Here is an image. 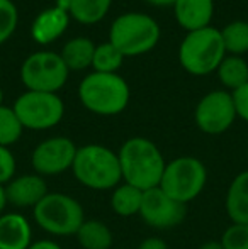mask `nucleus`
Here are the masks:
<instances>
[{"label":"nucleus","instance_id":"obj_27","mask_svg":"<svg viewBox=\"0 0 248 249\" xmlns=\"http://www.w3.org/2000/svg\"><path fill=\"white\" fill-rule=\"evenodd\" d=\"M219 241L225 249H248V224L231 222Z\"/></svg>","mask_w":248,"mask_h":249},{"label":"nucleus","instance_id":"obj_17","mask_svg":"<svg viewBox=\"0 0 248 249\" xmlns=\"http://www.w3.org/2000/svg\"><path fill=\"white\" fill-rule=\"evenodd\" d=\"M225 209L233 224H248V170L231 180L226 190Z\"/></svg>","mask_w":248,"mask_h":249},{"label":"nucleus","instance_id":"obj_22","mask_svg":"<svg viewBox=\"0 0 248 249\" xmlns=\"http://www.w3.org/2000/svg\"><path fill=\"white\" fill-rule=\"evenodd\" d=\"M113 0H70L68 14L76 22L92 26L107 16Z\"/></svg>","mask_w":248,"mask_h":249},{"label":"nucleus","instance_id":"obj_4","mask_svg":"<svg viewBox=\"0 0 248 249\" xmlns=\"http://www.w3.org/2000/svg\"><path fill=\"white\" fill-rule=\"evenodd\" d=\"M160 26L152 16L126 12L114 19L109 29V43L124 58L146 54L158 44Z\"/></svg>","mask_w":248,"mask_h":249},{"label":"nucleus","instance_id":"obj_33","mask_svg":"<svg viewBox=\"0 0 248 249\" xmlns=\"http://www.w3.org/2000/svg\"><path fill=\"white\" fill-rule=\"evenodd\" d=\"M7 205H9V203H7V197H5V188L0 185V215L5 212V207Z\"/></svg>","mask_w":248,"mask_h":249},{"label":"nucleus","instance_id":"obj_10","mask_svg":"<svg viewBox=\"0 0 248 249\" xmlns=\"http://www.w3.org/2000/svg\"><path fill=\"white\" fill-rule=\"evenodd\" d=\"M195 125L209 136L226 132L238 117L233 95L228 90H212L197 102L194 110Z\"/></svg>","mask_w":248,"mask_h":249},{"label":"nucleus","instance_id":"obj_5","mask_svg":"<svg viewBox=\"0 0 248 249\" xmlns=\"http://www.w3.org/2000/svg\"><path fill=\"white\" fill-rule=\"evenodd\" d=\"M226 58L221 31L216 27H204L187 33L179 46V61L187 73L204 76L216 71Z\"/></svg>","mask_w":248,"mask_h":249},{"label":"nucleus","instance_id":"obj_25","mask_svg":"<svg viewBox=\"0 0 248 249\" xmlns=\"http://www.w3.org/2000/svg\"><path fill=\"white\" fill-rule=\"evenodd\" d=\"M24 127L12 107H0V146L10 148L20 139Z\"/></svg>","mask_w":248,"mask_h":249},{"label":"nucleus","instance_id":"obj_11","mask_svg":"<svg viewBox=\"0 0 248 249\" xmlns=\"http://www.w3.org/2000/svg\"><path fill=\"white\" fill-rule=\"evenodd\" d=\"M187 215V205L167 195L160 187L143 192V202L139 217L152 229L167 231L184 222Z\"/></svg>","mask_w":248,"mask_h":249},{"label":"nucleus","instance_id":"obj_23","mask_svg":"<svg viewBox=\"0 0 248 249\" xmlns=\"http://www.w3.org/2000/svg\"><path fill=\"white\" fill-rule=\"evenodd\" d=\"M223 44L226 54L243 56L248 53V22L247 20H233L221 29Z\"/></svg>","mask_w":248,"mask_h":249},{"label":"nucleus","instance_id":"obj_32","mask_svg":"<svg viewBox=\"0 0 248 249\" xmlns=\"http://www.w3.org/2000/svg\"><path fill=\"white\" fill-rule=\"evenodd\" d=\"M197 249H225V248H223L221 241H206Z\"/></svg>","mask_w":248,"mask_h":249},{"label":"nucleus","instance_id":"obj_13","mask_svg":"<svg viewBox=\"0 0 248 249\" xmlns=\"http://www.w3.org/2000/svg\"><path fill=\"white\" fill-rule=\"evenodd\" d=\"M3 188H5L7 203L14 205L16 209H34L50 192L46 180L38 173L14 177Z\"/></svg>","mask_w":248,"mask_h":249},{"label":"nucleus","instance_id":"obj_3","mask_svg":"<svg viewBox=\"0 0 248 249\" xmlns=\"http://www.w3.org/2000/svg\"><path fill=\"white\" fill-rule=\"evenodd\" d=\"M78 99L89 112L111 117L126 110L131 90L128 82L117 73L92 71L80 82Z\"/></svg>","mask_w":248,"mask_h":249},{"label":"nucleus","instance_id":"obj_34","mask_svg":"<svg viewBox=\"0 0 248 249\" xmlns=\"http://www.w3.org/2000/svg\"><path fill=\"white\" fill-rule=\"evenodd\" d=\"M148 3L152 5H156V7H165V5H173L175 0H146Z\"/></svg>","mask_w":248,"mask_h":249},{"label":"nucleus","instance_id":"obj_19","mask_svg":"<svg viewBox=\"0 0 248 249\" xmlns=\"http://www.w3.org/2000/svg\"><path fill=\"white\" fill-rule=\"evenodd\" d=\"M82 249H113L114 236L106 222L97 219L83 220L75 234Z\"/></svg>","mask_w":248,"mask_h":249},{"label":"nucleus","instance_id":"obj_24","mask_svg":"<svg viewBox=\"0 0 248 249\" xmlns=\"http://www.w3.org/2000/svg\"><path fill=\"white\" fill-rule=\"evenodd\" d=\"M123 61H124V56L117 51L116 46H113L107 41V43L95 46L92 68L94 71H99V73H117V70L123 66Z\"/></svg>","mask_w":248,"mask_h":249},{"label":"nucleus","instance_id":"obj_21","mask_svg":"<svg viewBox=\"0 0 248 249\" xmlns=\"http://www.w3.org/2000/svg\"><path fill=\"white\" fill-rule=\"evenodd\" d=\"M216 73H218L219 82L228 92H235L240 87L248 83V63L243 59V56L226 54Z\"/></svg>","mask_w":248,"mask_h":249},{"label":"nucleus","instance_id":"obj_8","mask_svg":"<svg viewBox=\"0 0 248 249\" xmlns=\"http://www.w3.org/2000/svg\"><path fill=\"white\" fill-rule=\"evenodd\" d=\"M68 75L61 56L53 51L33 53L20 65V80L31 92L57 93L65 87Z\"/></svg>","mask_w":248,"mask_h":249},{"label":"nucleus","instance_id":"obj_14","mask_svg":"<svg viewBox=\"0 0 248 249\" xmlns=\"http://www.w3.org/2000/svg\"><path fill=\"white\" fill-rule=\"evenodd\" d=\"M70 24V14L61 7H50L36 16L31 26V36L41 46L55 43L65 34Z\"/></svg>","mask_w":248,"mask_h":249},{"label":"nucleus","instance_id":"obj_37","mask_svg":"<svg viewBox=\"0 0 248 249\" xmlns=\"http://www.w3.org/2000/svg\"><path fill=\"white\" fill-rule=\"evenodd\" d=\"M113 249H126V248H113Z\"/></svg>","mask_w":248,"mask_h":249},{"label":"nucleus","instance_id":"obj_9","mask_svg":"<svg viewBox=\"0 0 248 249\" xmlns=\"http://www.w3.org/2000/svg\"><path fill=\"white\" fill-rule=\"evenodd\" d=\"M24 129L29 131H48L61 122L65 115V104L58 93L24 92L12 105Z\"/></svg>","mask_w":248,"mask_h":249},{"label":"nucleus","instance_id":"obj_15","mask_svg":"<svg viewBox=\"0 0 248 249\" xmlns=\"http://www.w3.org/2000/svg\"><path fill=\"white\" fill-rule=\"evenodd\" d=\"M33 244V226L20 212L0 215V249H27Z\"/></svg>","mask_w":248,"mask_h":249},{"label":"nucleus","instance_id":"obj_36","mask_svg":"<svg viewBox=\"0 0 248 249\" xmlns=\"http://www.w3.org/2000/svg\"><path fill=\"white\" fill-rule=\"evenodd\" d=\"M247 160H248V144H247Z\"/></svg>","mask_w":248,"mask_h":249},{"label":"nucleus","instance_id":"obj_2","mask_svg":"<svg viewBox=\"0 0 248 249\" xmlns=\"http://www.w3.org/2000/svg\"><path fill=\"white\" fill-rule=\"evenodd\" d=\"M72 173L82 187L90 190H113L123 181L117 153L102 144H85L76 149Z\"/></svg>","mask_w":248,"mask_h":249},{"label":"nucleus","instance_id":"obj_29","mask_svg":"<svg viewBox=\"0 0 248 249\" xmlns=\"http://www.w3.org/2000/svg\"><path fill=\"white\" fill-rule=\"evenodd\" d=\"M231 95H233V102H235L236 117L248 122V83L240 87L235 92H231Z\"/></svg>","mask_w":248,"mask_h":249},{"label":"nucleus","instance_id":"obj_35","mask_svg":"<svg viewBox=\"0 0 248 249\" xmlns=\"http://www.w3.org/2000/svg\"><path fill=\"white\" fill-rule=\"evenodd\" d=\"M3 105V90H2V87H0V107Z\"/></svg>","mask_w":248,"mask_h":249},{"label":"nucleus","instance_id":"obj_16","mask_svg":"<svg viewBox=\"0 0 248 249\" xmlns=\"http://www.w3.org/2000/svg\"><path fill=\"white\" fill-rule=\"evenodd\" d=\"M173 14L187 33L209 27L214 14V0H175Z\"/></svg>","mask_w":248,"mask_h":249},{"label":"nucleus","instance_id":"obj_6","mask_svg":"<svg viewBox=\"0 0 248 249\" xmlns=\"http://www.w3.org/2000/svg\"><path fill=\"white\" fill-rule=\"evenodd\" d=\"M34 222L57 237L75 236L85 220L82 203L61 192H48V195L33 209Z\"/></svg>","mask_w":248,"mask_h":249},{"label":"nucleus","instance_id":"obj_18","mask_svg":"<svg viewBox=\"0 0 248 249\" xmlns=\"http://www.w3.org/2000/svg\"><path fill=\"white\" fill-rule=\"evenodd\" d=\"M94 53H95L94 41L89 37L78 36L66 41L60 56L70 71H82V70L92 66Z\"/></svg>","mask_w":248,"mask_h":249},{"label":"nucleus","instance_id":"obj_12","mask_svg":"<svg viewBox=\"0 0 248 249\" xmlns=\"http://www.w3.org/2000/svg\"><path fill=\"white\" fill-rule=\"evenodd\" d=\"M76 146L70 138L55 136L41 141L31 154V164L34 173L46 177H57L72 170L76 154Z\"/></svg>","mask_w":248,"mask_h":249},{"label":"nucleus","instance_id":"obj_31","mask_svg":"<svg viewBox=\"0 0 248 249\" xmlns=\"http://www.w3.org/2000/svg\"><path fill=\"white\" fill-rule=\"evenodd\" d=\"M27 249H63V248L53 239H41V241H33V244Z\"/></svg>","mask_w":248,"mask_h":249},{"label":"nucleus","instance_id":"obj_28","mask_svg":"<svg viewBox=\"0 0 248 249\" xmlns=\"http://www.w3.org/2000/svg\"><path fill=\"white\" fill-rule=\"evenodd\" d=\"M17 161L10 148L0 146V185L5 187L14 177H16Z\"/></svg>","mask_w":248,"mask_h":249},{"label":"nucleus","instance_id":"obj_7","mask_svg":"<svg viewBox=\"0 0 248 249\" xmlns=\"http://www.w3.org/2000/svg\"><path fill=\"white\" fill-rule=\"evenodd\" d=\"M208 183V168L199 158L179 156L167 161L158 187L182 203L192 202L202 194Z\"/></svg>","mask_w":248,"mask_h":249},{"label":"nucleus","instance_id":"obj_26","mask_svg":"<svg viewBox=\"0 0 248 249\" xmlns=\"http://www.w3.org/2000/svg\"><path fill=\"white\" fill-rule=\"evenodd\" d=\"M19 24V10L12 0H0V44L14 36Z\"/></svg>","mask_w":248,"mask_h":249},{"label":"nucleus","instance_id":"obj_20","mask_svg":"<svg viewBox=\"0 0 248 249\" xmlns=\"http://www.w3.org/2000/svg\"><path fill=\"white\" fill-rule=\"evenodd\" d=\"M143 202V190L133 185L121 181L116 188L111 190V209L119 217L139 215Z\"/></svg>","mask_w":248,"mask_h":249},{"label":"nucleus","instance_id":"obj_1","mask_svg":"<svg viewBox=\"0 0 248 249\" xmlns=\"http://www.w3.org/2000/svg\"><path fill=\"white\" fill-rule=\"evenodd\" d=\"M123 181L146 192L160 185L167 161L158 146L146 138H129L117 151Z\"/></svg>","mask_w":248,"mask_h":249},{"label":"nucleus","instance_id":"obj_30","mask_svg":"<svg viewBox=\"0 0 248 249\" xmlns=\"http://www.w3.org/2000/svg\"><path fill=\"white\" fill-rule=\"evenodd\" d=\"M136 249H169V244H167L165 239H162V237L150 236V237H146V239H143Z\"/></svg>","mask_w":248,"mask_h":249}]
</instances>
